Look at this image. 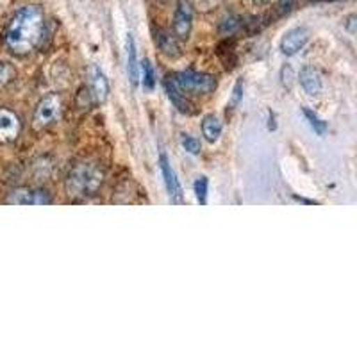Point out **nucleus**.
Listing matches in <instances>:
<instances>
[{
	"instance_id": "nucleus-1",
	"label": "nucleus",
	"mask_w": 357,
	"mask_h": 357,
	"mask_svg": "<svg viewBox=\"0 0 357 357\" xmlns=\"http://www.w3.org/2000/svg\"><path fill=\"white\" fill-rule=\"evenodd\" d=\"M45 15L40 6H25L9 20L6 27V47L15 56H27L43 40Z\"/></svg>"
},
{
	"instance_id": "nucleus-2",
	"label": "nucleus",
	"mask_w": 357,
	"mask_h": 357,
	"mask_svg": "<svg viewBox=\"0 0 357 357\" xmlns=\"http://www.w3.org/2000/svg\"><path fill=\"white\" fill-rule=\"evenodd\" d=\"M104 183V172L89 161L73 165L66 177V190L72 197H91L100 190Z\"/></svg>"
},
{
	"instance_id": "nucleus-3",
	"label": "nucleus",
	"mask_w": 357,
	"mask_h": 357,
	"mask_svg": "<svg viewBox=\"0 0 357 357\" xmlns=\"http://www.w3.org/2000/svg\"><path fill=\"white\" fill-rule=\"evenodd\" d=\"M175 84L183 91H190V93H211L216 88V79L209 73L195 72V70H184L178 72L177 75L172 77Z\"/></svg>"
},
{
	"instance_id": "nucleus-4",
	"label": "nucleus",
	"mask_w": 357,
	"mask_h": 357,
	"mask_svg": "<svg viewBox=\"0 0 357 357\" xmlns=\"http://www.w3.org/2000/svg\"><path fill=\"white\" fill-rule=\"evenodd\" d=\"M63 114V102L61 97L56 93H50L38 102L34 109L33 126L34 129H47L49 126L56 123Z\"/></svg>"
},
{
	"instance_id": "nucleus-5",
	"label": "nucleus",
	"mask_w": 357,
	"mask_h": 357,
	"mask_svg": "<svg viewBox=\"0 0 357 357\" xmlns=\"http://www.w3.org/2000/svg\"><path fill=\"white\" fill-rule=\"evenodd\" d=\"M193 11H195V8L191 4V0H178L174 15V24H172V33L181 41L190 38L191 27H193Z\"/></svg>"
},
{
	"instance_id": "nucleus-6",
	"label": "nucleus",
	"mask_w": 357,
	"mask_h": 357,
	"mask_svg": "<svg viewBox=\"0 0 357 357\" xmlns=\"http://www.w3.org/2000/svg\"><path fill=\"white\" fill-rule=\"evenodd\" d=\"M11 206H47L52 202L49 191L40 190V188H18L11 191L6 200Z\"/></svg>"
},
{
	"instance_id": "nucleus-7",
	"label": "nucleus",
	"mask_w": 357,
	"mask_h": 357,
	"mask_svg": "<svg viewBox=\"0 0 357 357\" xmlns=\"http://www.w3.org/2000/svg\"><path fill=\"white\" fill-rule=\"evenodd\" d=\"M88 88L91 97L95 98L97 104L107 100L109 95V82H107L106 73L102 72L97 65H91L88 70Z\"/></svg>"
},
{
	"instance_id": "nucleus-8",
	"label": "nucleus",
	"mask_w": 357,
	"mask_h": 357,
	"mask_svg": "<svg viewBox=\"0 0 357 357\" xmlns=\"http://www.w3.org/2000/svg\"><path fill=\"white\" fill-rule=\"evenodd\" d=\"M22 123L20 118L13 111L0 107V143H11L20 136Z\"/></svg>"
},
{
	"instance_id": "nucleus-9",
	"label": "nucleus",
	"mask_w": 357,
	"mask_h": 357,
	"mask_svg": "<svg viewBox=\"0 0 357 357\" xmlns=\"http://www.w3.org/2000/svg\"><path fill=\"white\" fill-rule=\"evenodd\" d=\"M309 41V31L305 27L289 29L288 33L280 40V50L284 56H295L301 52Z\"/></svg>"
},
{
	"instance_id": "nucleus-10",
	"label": "nucleus",
	"mask_w": 357,
	"mask_h": 357,
	"mask_svg": "<svg viewBox=\"0 0 357 357\" xmlns=\"http://www.w3.org/2000/svg\"><path fill=\"white\" fill-rule=\"evenodd\" d=\"M159 168H161L162 181H165V186H167L172 200H174V202H181V200H183V186H181V183H178L177 175H175V172L172 170L170 161H168V158L165 154L159 158Z\"/></svg>"
},
{
	"instance_id": "nucleus-11",
	"label": "nucleus",
	"mask_w": 357,
	"mask_h": 357,
	"mask_svg": "<svg viewBox=\"0 0 357 357\" xmlns=\"http://www.w3.org/2000/svg\"><path fill=\"white\" fill-rule=\"evenodd\" d=\"M162 86H165V91H167V95H168V98L172 100V104H174V106L181 111V113H184V114L193 113V109H191V107H193L191 106V102L184 97L183 89L175 84L174 79L167 77L165 79V82H162Z\"/></svg>"
},
{
	"instance_id": "nucleus-12",
	"label": "nucleus",
	"mask_w": 357,
	"mask_h": 357,
	"mask_svg": "<svg viewBox=\"0 0 357 357\" xmlns=\"http://www.w3.org/2000/svg\"><path fill=\"white\" fill-rule=\"evenodd\" d=\"M301 84L305 89V93L309 95H318L321 91V75L317 68L312 66H304L301 70Z\"/></svg>"
},
{
	"instance_id": "nucleus-13",
	"label": "nucleus",
	"mask_w": 357,
	"mask_h": 357,
	"mask_svg": "<svg viewBox=\"0 0 357 357\" xmlns=\"http://www.w3.org/2000/svg\"><path fill=\"white\" fill-rule=\"evenodd\" d=\"M222 120L216 114H207L202 120V134L209 143H216L222 136Z\"/></svg>"
},
{
	"instance_id": "nucleus-14",
	"label": "nucleus",
	"mask_w": 357,
	"mask_h": 357,
	"mask_svg": "<svg viewBox=\"0 0 357 357\" xmlns=\"http://www.w3.org/2000/svg\"><path fill=\"white\" fill-rule=\"evenodd\" d=\"M127 68H129L130 84H138L139 81V68H138V57H136V45H134L132 34L127 38Z\"/></svg>"
},
{
	"instance_id": "nucleus-15",
	"label": "nucleus",
	"mask_w": 357,
	"mask_h": 357,
	"mask_svg": "<svg viewBox=\"0 0 357 357\" xmlns=\"http://www.w3.org/2000/svg\"><path fill=\"white\" fill-rule=\"evenodd\" d=\"M178 38L175 36L174 33L168 34V33H159L158 36V45H159V49L162 50V52L167 54V56L170 57H178L181 56V47H178Z\"/></svg>"
},
{
	"instance_id": "nucleus-16",
	"label": "nucleus",
	"mask_w": 357,
	"mask_h": 357,
	"mask_svg": "<svg viewBox=\"0 0 357 357\" xmlns=\"http://www.w3.org/2000/svg\"><path fill=\"white\" fill-rule=\"evenodd\" d=\"M240 29H241V18L238 17V15H234V13L225 15L218 25L220 34H223V36H232V34L238 33Z\"/></svg>"
},
{
	"instance_id": "nucleus-17",
	"label": "nucleus",
	"mask_w": 357,
	"mask_h": 357,
	"mask_svg": "<svg viewBox=\"0 0 357 357\" xmlns=\"http://www.w3.org/2000/svg\"><path fill=\"white\" fill-rule=\"evenodd\" d=\"M142 81L145 89L152 91L155 88V72H154V66L149 59H143L142 61Z\"/></svg>"
},
{
	"instance_id": "nucleus-18",
	"label": "nucleus",
	"mask_w": 357,
	"mask_h": 357,
	"mask_svg": "<svg viewBox=\"0 0 357 357\" xmlns=\"http://www.w3.org/2000/svg\"><path fill=\"white\" fill-rule=\"evenodd\" d=\"M17 77V70L11 63H6V61H0V89H4L6 86L11 84Z\"/></svg>"
},
{
	"instance_id": "nucleus-19",
	"label": "nucleus",
	"mask_w": 357,
	"mask_h": 357,
	"mask_svg": "<svg viewBox=\"0 0 357 357\" xmlns=\"http://www.w3.org/2000/svg\"><path fill=\"white\" fill-rule=\"evenodd\" d=\"M302 114H304L305 118H307V122H309V126L312 127V130H314V132L317 134H325L327 132V123L324 122V120H321V118H318L317 114L312 113V111H309L307 107H304V109H302Z\"/></svg>"
},
{
	"instance_id": "nucleus-20",
	"label": "nucleus",
	"mask_w": 357,
	"mask_h": 357,
	"mask_svg": "<svg viewBox=\"0 0 357 357\" xmlns=\"http://www.w3.org/2000/svg\"><path fill=\"white\" fill-rule=\"evenodd\" d=\"M207 190H209V181L207 177H199L195 181V195L199 200L200 206H206L207 204Z\"/></svg>"
},
{
	"instance_id": "nucleus-21",
	"label": "nucleus",
	"mask_w": 357,
	"mask_h": 357,
	"mask_svg": "<svg viewBox=\"0 0 357 357\" xmlns=\"http://www.w3.org/2000/svg\"><path fill=\"white\" fill-rule=\"evenodd\" d=\"M181 145H183L184 151L191 155H199L200 154V142L193 136H188V134H183L181 138Z\"/></svg>"
},
{
	"instance_id": "nucleus-22",
	"label": "nucleus",
	"mask_w": 357,
	"mask_h": 357,
	"mask_svg": "<svg viewBox=\"0 0 357 357\" xmlns=\"http://www.w3.org/2000/svg\"><path fill=\"white\" fill-rule=\"evenodd\" d=\"M222 2H223V0H191L193 8H195L197 11H200V13L213 11V9L218 8Z\"/></svg>"
},
{
	"instance_id": "nucleus-23",
	"label": "nucleus",
	"mask_w": 357,
	"mask_h": 357,
	"mask_svg": "<svg viewBox=\"0 0 357 357\" xmlns=\"http://www.w3.org/2000/svg\"><path fill=\"white\" fill-rule=\"evenodd\" d=\"M241 97H243V81H241V79H238L234 89H232V97H231V102H229V109H234V107L241 102Z\"/></svg>"
},
{
	"instance_id": "nucleus-24",
	"label": "nucleus",
	"mask_w": 357,
	"mask_h": 357,
	"mask_svg": "<svg viewBox=\"0 0 357 357\" xmlns=\"http://www.w3.org/2000/svg\"><path fill=\"white\" fill-rule=\"evenodd\" d=\"M347 31L352 34H357V15H352V17L347 18V24H345Z\"/></svg>"
},
{
	"instance_id": "nucleus-25",
	"label": "nucleus",
	"mask_w": 357,
	"mask_h": 357,
	"mask_svg": "<svg viewBox=\"0 0 357 357\" xmlns=\"http://www.w3.org/2000/svg\"><path fill=\"white\" fill-rule=\"evenodd\" d=\"M293 4H295V0H279V8L282 13H288L293 8Z\"/></svg>"
},
{
	"instance_id": "nucleus-26",
	"label": "nucleus",
	"mask_w": 357,
	"mask_h": 357,
	"mask_svg": "<svg viewBox=\"0 0 357 357\" xmlns=\"http://www.w3.org/2000/svg\"><path fill=\"white\" fill-rule=\"evenodd\" d=\"M252 2H254L256 6H268L272 0H252Z\"/></svg>"
}]
</instances>
